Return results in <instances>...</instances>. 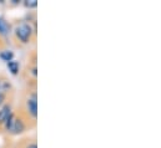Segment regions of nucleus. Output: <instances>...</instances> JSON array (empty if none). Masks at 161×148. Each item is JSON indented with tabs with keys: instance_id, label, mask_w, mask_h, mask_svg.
Instances as JSON below:
<instances>
[{
	"instance_id": "f03ea898",
	"label": "nucleus",
	"mask_w": 161,
	"mask_h": 148,
	"mask_svg": "<svg viewBox=\"0 0 161 148\" xmlns=\"http://www.w3.org/2000/svg\"><path fill=\"white\" fill-rule=\"evenodd\" d=\"M14 36L23 45H28L33 39L36 37V28H33L30 23H20L14 29Z\"/></svg>"
},
{
	"instance_id": "6e6552de",
	"label": "nucleus",
	"mask_w": 161,
	"mask_h": 148,
	"mask_svg": "<svg viewBox=\"0 0 161 148\" xmlns=\"http://www.w3.org/2000/svg\"><path fill=\"white\" fill-rule=\"evenodd\" d=\"M24 4H25V6L29 8V9H35V8L38 6V1H36V0H26Z\"/></svg>"
},
{
	"instance_id": "20e7f679",
	"label": "nucleus",
	"mask_w": 161,
	"mask_h": 148,
	"mask_svg": "<svg viewBox=\"0 0 161 148\" xmlns=\"http://www.w3.org/2000/svg\"><path fill=\"white\" fill-rule=\"evenodd\" d=\"M13 100H14V91L5 92V91L0 90V107L3 105H5L6 102H11Z\"/></svg>"
},
{
	"instance_id": "9d476101",
	"label": "nucleus",
	"mask_w": 161,
	"mask_h": 148,
	"mask_svg": "<svg viewBox=\"0 0 161 148\" xmlns=\"http://www.w3.org/2000/svg\"><path fill=\"white\" fill-rule=\"evenodd\" d=\"M0 90H1V75H0Z\"/></svg>"
},
{
	"instance_id": "423d86ee",
	"label": "nucleus",
	"mask_w": 161,
	"mask_h": 148,
	"mask_svg": "<svg viewBox=\"0 0 161 148\" xmlns=\"http://www.w3.org/2000/svg\"><path fill=\"white\" fill-rule=\"evenodd\" d=\"M8 33H10V25L5 19L0 18V35L3 36V35H6Z\"/></svg>"
},
{
	"instance_id": "39448f33",
	"label": "nucleus",
	"mask_w": 161,
	"mask_h": 148,
	"mask_svg": "<svg viewBox=\"0 0 161 148\" xmlns=\"http://www.w3.org/2000/svg\"><path fill=\"white\" fill-rule=\"evenodd\" d=\"M6 66H8V70L14 75V76L19 75V72H20V65H19V62L15 61V60H11V61L6 62Z\"/></svg>"
},
{
	"instance_id": "0eeeda50",
	"label": "nucleus",
	"mask_w": 161,
	"mask_h": 148,
	"mask_svg": "<svg viewBox=\"0 0 161 148\" xmlns=\"http://www.w3.org/2000/svg\"><path fill=\"white\" fill-rule=\"evenodd\" d=\"M0 59L4 60V61H6V62H9V61L14 60V52L10 51V50H6V49H5V50L0 51Z\"/></svg>"
},
{
	"instance_id": "1a4fd4ad",
	"label": "nucleus",
	"mask_w": 161,
	"mask_h": 148,
	"mask_svg": "<svg viewBox=\"0 0 161 148\" xmlns=\"http://www.w3.org/2000/svg\"><path fill=\"white\" fill-rule=\"evenodd\" d=\"M6 45H8V42L5 41V39L0 35V51H3V50H5V47H6Z\"/></svg>"
},
{
	"instance_id": "f257e3e1",
	"label": "nucleus",
	"mask_w": 161,
	"mask_h": 148,
	"mask_svg": "<svg viewBox=\"0 0 161 148\" xmlns=\"http://www.w3.org/2000/svg\"><path fill=\"white\" fill-rule=\"evenodd\" d=\"M23 76L26 83H38V54L36 50H33L28 55V61L24 67Z\"/></svg>"
},
{
	"instance_id": "7ed1b4c3",
	"label": "nucleus",
	"mask_w": 161,
	"mask_h": 148,
	"mask_svg": "<svg viewBox=\"0 0 161 148\" xmlns=\"http://www.w3.org/2000/svg\"><path fill=\"white\" fill-rule=\"evenodd\" d=\"M14 148H38L36 143V136L33 137H25L23 140H20Z\"/></svg>"
}]
</instances>
